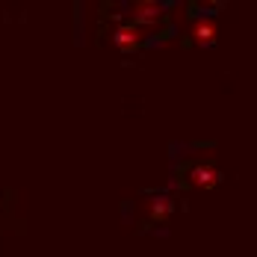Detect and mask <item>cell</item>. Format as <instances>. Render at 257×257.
<instances>
[{
    "mask_svg": "<svg viewBox=\"0 0 257 257\" xmlns=\"http://www.w3.org/2000/svg\"><path fill=\"white\" fill-rule=\"evenodd\" d=\"M192 39H195L198 45H213V39H216V24H213L210 18H198V21L192 24Z\"/></svg>",
    "mask_w": 257,
    "mask_h": 257,
    "instance_id": "5",
    "label": "cell"
},
{
    "mask_svg": "<svg viewBox=\"0 0 257 257\" xmlns=\"http://www.w3.org/2000/svg\"><path fill=\"white\" fill-rule=\"evenodd\" d=\"M172 198H166V195H154V198H148V204H145V216L151 219V222H169V216H172Z\"/></svg>",
    "mask_w": 257,
    "mask_h": 257,
    "instance_id": "4",
    "label": "cell"
},
{
    "mask_svg": "<svg viewBox=\"0 0 257 257\" xmlns=\"http://www.w3.org/2000/svg\"><path fill=\"white\" fill-rule=\"evenodd\" d=\"M130 18L136 27H157L163 21V6L157 0H136L130 6Z\"/></svg>",
    "mask_w": 257,
    "mask_h": 257,
    "instance_id": "1",
    "label": "cell"
},
{
    "mask_svg": "<svg viewBox=\"0 0 257 257\" xmlns=\"http://www.w3.org/2000/svg\"><path fill=\"white\" fill-rule=\"evenodd\" d=\"M142 42H145V33H142V27H136V24H121V27H115V33H112V45L121 53H133Z\"/></svg>",
    "mask_w": 257,
    "mask_h": 257,
    "instance_id": "2",
    "label": "cell"
},
{
    "mask_svg": "<svg viewBox=\"0 0 257 257\" xmlns=\"http://www.w3.org/2000/svg\"><path fill=\"white\" fill-rule=\"evenodd\" d=\"M222 180V172L219 169H213V166H195L192 172H189V183L192 186H198V189H210V186H216Z\"/></svg>",
    "mask_w": 257,
    "mask_h": 257,
    "instance_id": "3",
    "label": "cell"
}]
</instances>
